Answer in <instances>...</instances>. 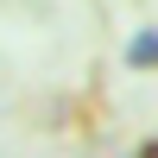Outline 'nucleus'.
<instances>
[{
	"mask_svg": "<svg viewBox=\"0 0 158 158\" xmlns=\"http://www.w3.org/2000/svg\"><path fill=\"white\" fill-rule=\"evenodd\" d=\"M127 63H133V70H158V25L133 32V44H127Z\"/></svg>",
	"mask_w": 158,
	"mask_h": 158,
	"instance_id": "f257e3e1",
	"label": "nucleus"
}]
</instances>
